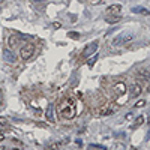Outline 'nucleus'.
Listing matches in <instances>:
<instances>
[{
	"instance_id": "1",
	"label": "nucleus",
	"mask_w": 150,
	"mask_h": 150,
	"mask_svg": "<svg viewBox=\"0 0 150 150\" xmlns=\"http://www.w3.org/2000/svg\"><path fill=\"white\" fill-rule=\"evenodd\" d=\"M56 111H57V117H59V119H63V120L74 119L75 114H77V102H75V99L72 96L62 98V99L57 102Z\"/></svg>"
},
{
	"instance_id": "3",
	"label": "nucleus",
	"mask_w": 150,
	"mask_h": 150,
	"mask_svg": "<svg viewBox=\"0 0 150 150\" xmlns=\"http://www.w3.org/2000/svg\"><path fill=\"white\" fill-rule=\"evenodd\" d=\"M117 108H119V105H117L116 102H110V104H107V105L101 107V110L98 111V116H102V117H105V116H111L113 113L117 111Z\"/></svg>"
},
{
	"instance_id": "16",
	"label": "nucleus",
	"mask_w": 150,
	"mask_h": 150,
	"mask_svg": "<svg viewBox=\"0 0 150 150\" xmlns=\"http://www.w3.org/2000/svg\"><path fill=\"white\" fill-rule=\"evenodd\" d=\"M141 107H146V101H144V99L138 101V102H137L135 105H134V108H141Z\"/></svg>"
},
{
	"instance_id": "15",
	"label": "nucleus",
	"mask_w": 150,
	"mask_h": 150,
	"mask_svg": "<svg viewBox=\"0 0 150 150\" xmlns=\"http://www.w3.org/2000/svg\"><path fill=\"white\" fill-rule=\"evenodd\" d=\"M98 60V54L96 56H92V57H90V60L87 62V65H89V68H92L93 66V65H95V62Z\"/></svg>"
},
{
	"instance_id": "11",
	"label": "nucleus",
	"mask_w": 150,
	"mask_h": 150,
	"mask_svg": "<svg viewBox=\"0 0 150 150\" xmlns=\"http://www.w3.org/2000/svg\"><path fill=\"white\" fill-rule=\"evenodd\" d=\"M132 12H134V14H144V15H149L150 14L149 9L141 8V6H135V8H132Z\"/></svg>"
},
{
	"instance_id": "20",
	"label": "nucleus",
	"mask_w": 150,
	"mask_h": 150,
	"mask_svg": "<svg viewBox=\"0 0 150 150\" xmlns=\"http://www.w3.org/2000/svg\"><path fill=\"white\" fill-rule=\"evenodd\" d=\"M2 101H3V92L0 90V104H2Z\"/></svg>"
},
{
	"instance_id": "22",
	"label": "nucleus",
	"mask_w": 150,
	"mask_h": 150,
	"mask_svg": "<svg viewBox=\"0 0 150 150\" xmlns=\"http://www.w3.org/2000/svg\"><path fill=\"white\" fill-rule=\"evenodd\" d=\"M131 150H138V149H137V147H131Z\"/></svg>"
},
{
	"instance_id": "21",
	"label": "nucleus",
	"mask_w": 150,
	"mask_h": 150,
	"mask_svg": "<svg viewBox=\"0 0 150 150\" xmlns=\"http://www.w3.org/2000/svg\"><path fill=\"white\" fill-rule=\"evenodd\" d=\"M147 125L150 126V116H149V119H147Z\"/></svg>"
},
{
	"instance_id": "19",
	"label": "nucleus",
	"mask_w": 150,
	"mask_h": 150,
	"mask_svg": "<svg viewBox=\"0 0 150 150\" xmlns=\"http://www.w3.org/2000/svg\"><path fill=\"white\" fill-rule=\"evenodd\" d=\"M105 0H89V3L90 5H101V3H104Z\"/></svg>"
},
{
	"instance_id": "5",
	"label": "nucleus",
	"mask_w": 150,
	"mask_h": 150,
	"mask_svg": "<svg viewBox=\"0 0 150 150\" xmlns=\"http://www.w3.org/2000/svg\"><path fill=\"white\" fill-rule=\"evenodd\" d=\"M105 17H116V18H122V6L120 5H111L107 9V15Z\"/></svg>"
},
{
	"instance_id": "14",
	"label": "nucleus",
	"mask_w": 150,
	"mask_h": 150,
	"mask_svg": "<svg viewBox=\"0 0 150 150\" xmlns=\"http://www.w3.org/2000/svg\"><path fill=\"white\" fill-rule=\"evenodd\" d=\"M45 114H47V119L51 122V123H54V117H53V107H48V110H47V113H45Z\"/></svg>"
},
{
	"instance_id": "7",
	"label": "nucleus",
	"mask_w": 150,
	"mask_h": 150,
	"mask_svg": "<svg viewBox=\"0 0 150 150\" xmlns=\"http://www.w3.org/2000/svg\"><path fill=\"white\" fill-rule=\"evenodd\" d=\"M96 48H98V42H96V41H95V42H90V44L87 45V47H86V50H84L83 53H81V57H84V59L89 57L92 53H95Z\"/></svg>"
},
{
	"instance_id": "9",
	"label": "nucleus",
	"mask_w": 150,
	"mask_h": 150,
	"mask_svg": "<svg viewBox=\"0 0 150 150\" xmlns=\"http://www.w3.org/2000/svg\"><path fill=\"white\" fill-rule=\"evenodd\" d=\"M18 44H20V39H18V36H15V35H11V36L8 38V45H9V48H11V50L17 48V47H18Z\"/></svg>"
},
{
	"instance_id": "18",
	"label": "nucleus",
	"mask_w": 150,
	"mask_h": 150,
	"mask_svg": "<svg viewBox=\"0 0 150 150\" xmlns=\"http://www.w3.org/2000/svg\"><path fill=\"white\" fill-rule=\"evenodd\" d=\"M0 125H2V126H8V125H9L8 119H5V117H0Z\"/></svg>"
},
{
	"instance_id": "10",
	"label": "nucleus",
	"mask_w": 150,
	"mask_h": 150,
	"mask_svg": "<svg viewBox=\"0 0 150 150\" xmlns=\"http://www.w3.org/2000/svg\"><path fill=\"white\" fill-rule=\"evenodd\" d=\"M138 77L144 78L146 81H150V65H149L147 68H144L143 71H140V72H138Z\"/></svg>"
},
{
	"instance_id": "13",
	"label": "nucleus",
	"mask_w": 150,
	"mask_h": 150,
	"mask_svg": "<svg viewBox=\"0 0 150 150\" xmlns=\"http://www.w3.org/2000/svg\"><path fill=\"white\" fill-rule=\"evenodd\" d=\"M3 56H5V59H6V60H8V62H12V63H14V62H15V56H14V54H12V53H11V51H9V50H5V53H3Z\"/></svg>"
},
{
	"instance_id": "2",
	"label": "nucleus",
	"mask_w": 150,
	"mask_h": 150,
	"mask_svg": "<svg viewBox=\"0 0 150 150\" xmlns=\"http://www.w3.org/2000/svg\"><path fill=\"white\" fill-rule=\"evenodd\" d=\"M35 54V45L33 44H24L21 48H20V56H21L23 60H29V59H32V56Z\"/></svg>"
},
{
	"instance_id": "23",
	"label": "nucleus",
	"mask_w": 150,
	"mask_h": 150,
	"mask_svg": "<svg viewBox=\"0 0 150 150\" xmlns=\"http://www.w3.org/2000/svg\"><path fill=\"white\" fill-rule=\"evenodd\" d=\"M0 150H5V147H0Z\"/></svg>"
},
{
	"instance_id": "17",
	"label": "nucleus",
	"mask_w": 150,
	"mask_h": 150,
	"mask_svg": "<svg viewBox=\"0 0 150 150\" xmlns=\"http://www.w3.org/2000/svg\"><path fill=\"white\" fill-rule=\"evenodd\" d=\"M68 36L72 38V39H80V33H77V32H69Z\"/></svg>"
},
{
	"instance_id": "4",
	"label": "nucleus",
	"mask_w": 150,
	"mask_h": 150,
	"mask_svg": "<svg viewBox=\"0 0 150 150\" xmlns=\"http://www.w3.org/2000/svg\"><path fill=\"white\" fill-rule=\"evenodd\" d=\"M113 90H114V93L117 96H125L126 95V90H128L126 83L125 81H116L113 84Z\"/></svg>"
},
{
	"instance_id": "12",
	"label": "nucleus",
	"mask_w": 150,
	"mask_h": 150,
	"mask_svg": "<svg viewBox=\"0 0 150 150\" xmlns=\"http://www.w3.org/2000/svg\"><path fill=\"white\" fill-rule=\"evenodd\" d=\"M144 116H138V117H137V120L134 122V125H132V129H137V128H140L141 125H143V123H144Z\"/></svg>"
},
{
	"instance_id": "6",
	"label": "nucleus",
	"mask_w": 150,
	"mask_h": 150,
	"mask_svg": "<svg viewBox=\"0 0 150 150\" xmlns=\"http://www.w3.org/2000/svg\"><path fill=\"white\" fill-rule=\"evenodd\" d=\"M134 39V35L132 33H122V35H119L114 41H113V44L114 45H119V44H126V42H129V41H132Z\"/></svg>"
},
{
	"instance_id": "8",
	"label": "nucleus",
	"mask_w": 150,
	"mask_h": 150,
	"mask_svg": "<svg viewBox=\"0 0 150 150\" xmlns=\"http://www.w3.org/2000/svg\"><path fill=\"white\" fill-rule=\"evenodd\" d=\"M143 93V86L141 83H134L132 87H131V96L132 98H138Z\"/></svg>"
}]
</instances>
